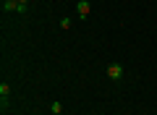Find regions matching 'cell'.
<instances>
[{
    "instance_id": "cell-3",
    "label": "cell",
    "mask_w": 157,
    "mask_h": 115,
    "mask_svg": "<svg viewBox=\"0 0 157 115\" xmlns=\"http://www.w3.org/2000/svg\"><path fill=\"white\" fill-rule=\"evenodd\" d=\"M0 97H3V99H6V97H11V86H8L6 81L0 84Z\"/></svg>"
},
{
    "instance_id": "cell-6",
    "label": "cell",
    "mask_w": 157,
    "mask_h": 115,
    "mask_svg": "<svg viewBox=\"0 0 157 115\" xmlns=\"http://www.w3.org/2000/svg\"><path fill=\"white\" fill-rule=\"evenodd\" d=\"M18 6H29V0H18Z\"/></svg>"
},
{
    "instance_id": "cell-5",
    "label": "cell",
    "mask_w": 157,
    "mask_h": 115,
    "mask_svg": "<svg viewBox=\"0 0 157 115\" xmlns=\"http://www.w3.org/2000/svg\"><path fill=\"white\" fill-rule=\"evenodd\" d=\"M71 24H73V21H71L68 16H66V18H60V26H63V29H71Z\"/></svg>"
},
{
    "instance_id": "cell-2",
    "label": "cell",
    "mask_w": 157,
    "mask_h": 115,
    "mask_svg": "<svg viewBox=\"0 0 157 115\" xmlns=\"http://www.w3.org/2000/svg\"><path fill=\"white\" fill-rule=\"evenodd\" d=\"M89 11H92L89 0H78V3H76V13H78V18H89Z\"/></svg>"
},
{
    "instance_id": "cell-4",
    "label": "cell",
    "mask_w": 157,
    "mask_h": 115,
    "mask_svg": "<svg viewBox=\"0 0 157 115\" xmlns=\"http://www.w3.org/2000/svg\"><path fill=\"white\" fill-rule=\"evenodd\" d=\"M50 110H52V115H60V113H63V105H60V102H52Z\"/></svg>"
},
{
    "instance_id": "cell-1",
    "label": "cell",
    "mask_w": 157,
    "mask_h": 115,
    "mask_svg": "<svg viewBox=\"0 0 157 115\" xmlns=\"http://www.w3.org/2000/svg\"><path fill=\"white\" fill-rule=\"evenodd\" d=\"M107 76H110L113 81H121V79H123V66H121V63H110V66H107Z\"/></svg>"
}]
</instances>
